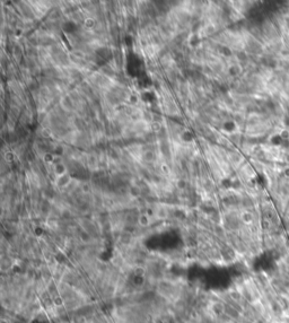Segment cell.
Wrapping results in <instances>:
<instances>
[{
	"label": "cell",
	"instance_id": "obj_8",
	"mask_svg": "<svg viewBox=\"0 0 289 323\" xmlns=\"http://www.w3.org/2000/svg\"><path fill=\"white\" fill-rule=\"evenodd\" d=\"M285 175H286L287 178H289V169H287L286 171H285Z\"/></svg>",
	"mask_w": 289,
	"mask_h": 323
},
{
	"label": "cell",
	"instance_id": "obj_4",
	"mask_svg": "<svg viewBox=\"0 0 289 323\" xmlns=\"http://www.w3.org/2000/svg\"><path fill=\"white\" fill-rule=\"evenodd\" d=\"M243 220H244V223H251L252 220H253V216H252V213H243Z\"/></svg>",
	"mask_w": 289,
	"mask_h": 323
},
{
	"label": "cell",
	"instance_id": "obj_2",
	"mask_svg": "<svg viewBox=\"0 0 289 323\" xmlns=\"http://www.w3.org/2000/svg\"><path fill=\"white\" fill-rule=\"evenodd\" d=\"M84 25H85V27L87 28V30H93V28L96 26V22H95L94 18L88 17V18H86V19H85V22H84Z\"/></svg>",
	"mask_w": 289,
	"mask_h": 323
},
{
	"label": "cell",
	"instance_id": "obj_1",
	"mask_svg": "<svg viewBox=\"0 0 289 323\" xmlns=\"http://www.w3.org/2000/svg\"><path fill=\"white\" fill-rule=\"evenodd\" d=\"M138 224L141 227H147V226L150 225V217L148 216L147 213H142L138 218Z\"/></svg>",
	"mask_w": 289,
	"mask_h": 323
},
{
	"label": "cell",
	"instance_id": "obj_3",
	"mask_svg": "<svg viewBox=\"0 0 289 323\" xmlns=\"http://www.w3.org/2000/svg\"><path fill=\"white\" fill-rule=\"evenodd\" d=\"M283 142V139L281 138L280 135H277V136H273L271 138V144L272 145H276V146H279L281 145Z\"/></svg>",
	"mask_w": 289,
	"mask_h": 323
},
{
	"label": "cell",
	"instance_id": "obj_6",
	"mask_svg": "<svg viewBox=\"0 0 289 323\" xmlns=\"http://www.w3.org/2000/svg\"><path fill=\"white\" fill-rule=\"evenodd\" d=\"M283 122H285V125H286L287 127H289V114L285 115V118H283Z\"/></svg>",
	"mask_w": 289,
	"mask_h": 323
},
{
	"label": "cell",
	"instance_id": "obj_7",
	"mask_svg": "<svg viewBox=\"0 0 289 323\" xmlns=\"http://www.w3.org/2000/svg\"><path fill=\"white\" fill-rule=\"evenodd\" d=\"M1 323H9V321L8 320H7V319H6V317H1Z\"/></svg>",
	"mask_w": 289,
	"mask_h": 323
},
{
	"label": "cell",
	"instance_id": "obj_5",
	"mask_svg": "<svg viewBox=\"0 0 289 323\" xmlns=\"http://www.w3.org/2000/svg\"><path fill=\"white\" fill-rule=\"evenodd\" d=\"M281 138L283 139V141H286V140L289 139V131L288 130H282L280 134Z\"/></svg>",
	"mask_w": 289,
	"mask_h": 323
}]
</instances>
